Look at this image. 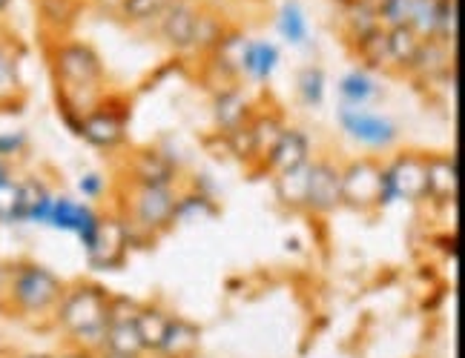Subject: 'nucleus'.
<instances>
[{
  "instance_id": "20",
  "label": "nucleus",
  "mask_w": 465,
  "mask_h": 358,
  "mask_svg": "<svg viewBox=\"0 0 465 358\" xmlns=\"http://www.w3.org/2000/svg\"><path fill=\"white\" fill-rule=\"evenodd\" d=\"M284 132V123L279 121V115H259L247 121V158H264L273 150V143L279 140V135Z\"/></svg>"
},
{
  "instance_id": "10",
  "label": "nucleus",
  "mask_w": 465,
  "mask_h": 358,
  "mask_svg": "<svg viewBox=\"0 0 465 358\" xmlns=\"http://www.w3.org/2000/svg\"><path fill=\"white\" fill-rule=\"evenodd\" d=\"M75 132L98 150H115L127 135V115H124V110H115V106H106L101 101L93 112L78 121Z\"/></svg>"
},
{
  "instance_id": "24",
  "label": "nucleus",
  "mask_w": 465,
  "mask_h": 358,
  "mask_svg": "<svg viewBox=\"0 0 465 358\" xmlns=\"http://www.w3.org/2000/svg\"><path fill=\"white\" fill-rule=\"evenodd\" d=\"M95 353H110V355H147L144 347H141V338L135 330V321H127V324H106L101 344Z\"/></svg>"
},
{
  "instance_id": "26",
  "label": "nucleus",
  "mask_w": 465,
  "mask_h": 358,
  "mask_svg": "<svg viewBox=\"0 0 465 358\" xmlns=\"http://www.w3.org/2000/svg\"><path fill=\"white\" fill-rule=\"evenodd\" d=\"M356 52L368 63V69H393L391 63V49H388V32L377 26L373 32L356 38Z\"/></svg>"
},
{
  "instance_id": "28",
  "label": "nucleus",
  "mask_w": 465,
  "mask_h": 358,
  "mask_svg": "<svg viewBox=\"0 0 465 358\" xmlns=\"http://www.w3.org/2000/svg\"><path fill=\"white\" fill-rule=\"evenodd\" d=\"M296 89H299L302 103H305L308 110H319V106L325 103V89H328L325 72H322L319 66H305L299 72Z\"/></svg>"
},
{
  "instance_id": "32",
  "label": "nucleus",
  "mask_w": 465,
  "mask_h": 358,
  "mask_svg": "<svg viewBox=\"0 0 465 358\" xmlns=\"http://www.w3.org/2000/svg\"><path fill=\"white\" fill-rule=\"evenodd\" d=\"M213 212H216V207H213V201L207 198V195L190 192V195H178L175 198L173 221H187V218H193V215H213Z\"/></svg>"
},
{
  "instance_id": "29",
  "label": "nucleus",
  "mask_w": 465,
  "mask_h": 358,
  "mask_svg": "<svg viewBox=\"0 0 465 358\" xmlns=\"http://www.w3.org/2000/svg\"><path fill=\"white\" fill-rule=\"evenodd\" d=\"M216 115L224 132L239 130L242 123H247V103L239 92H222L216 101Z\"/></svg>"
},
{
  "instance_id": "2",
  "label": "nucleus",
  "mask_w": 465,
  "mask_h": 358,
  "mask_svg": "<svg viewBox=\"0 0 465 358\" xmlns=\"http://www.w3.org/2000/svg\"><path fill=\"white\" fill-rule=\"evenodd\" d=\"M66 284L38 261L12 264L0 278V304L17 318H46L55 313Z\"/></svg>"
},
{
  "instance_id": "22",
  "label": "nucleus",
  "mask_w": 465,
  "mask_h": 358,
  "mask_svg": "<svg viewBox=\"0 0 465 358\" xmlns=\"http://www.w3.org/2000/svg\"><path fill=\"white\" fill-rule=\"evenodd\" d=\"M380 95H382V86L365 69H353L339 81V98H342V103H348V106H368Z\"/></svg>"
},
{
  "instance_id": "33",
  "label": "nucleus",
  "mask_w": 465,
  "mask_h": 358,
  "mask_svg": "<svg viewBox=\"0 0 465 358\" xmlns=\"http://www.w3.org/2000/svg\"><path fill=\"white\" fill-rule=\"evenodd\" d=\"M173 0H124V15L130 21L141 24V21H153V17H161L170 9Z\"/></svg>"
},
{
  "instance_id": "37",
  "label": "nucleus",
  "mask_w": 465,
  "mask_h": 358,
  "mask_svg": "<svg viewBox=\"0 0 465 358\" xmlns=\"http://www.w3.org/2000/svg\"><path fill=\"white\" fill-rule=\"evenodd\" d=\"M26 132H0V160H9L26 150Z\"/></svg>"
},
{
  "instance_id": "7",
  "label": "nucleus",
  "mask_w": 465,
  "mask_h": 358,
  "mask_svg": "<svg viewBox=\"0 0 465 358\" xmlns=\"http://www.w3.org/2000/svg\"><path fill=\"white\" fill-rule=\"evenodd\" d=\"M382 164L373 158H356L342 169V204L351 209H380Z\"/></svg>"
},
{
  "instance_id": "23",
  "label": "nucleus",
  "mask_w": 465,
  "mask_h": 358,
  "mask_svg": "<svg viewBox=\"0 0 465 358\" xmlns=\"http://www.w3.org/2000/svg\"><path fill=\"white\" fill-rule=\"evenodd\" d=\"M388 32V49H391V63L393 69H414L417 63V55L422 49V38L411 29V26H393V29H385Z\"/></svg>"
},
{
  "instance_id": "34",
  "label": "nucleus",
  "mask_w": 465,
  "mask_h": 358,
  "mask_svg": "<svg viewBox=\"0 0 465 358\" xmlns=\"http://www.w3.org/2000/svg\"><path fill=\"white\" fill-rule=\"evenodd\" d=\"M141 310V301L127 298V295H110V304H106V324H127V321H135Z\"/></svg>"
},
{
  "instance_id": "27",
  "label": "nucleus",
  "mask_w": 465,
  "mask_h": 358,
  "mask_svg": "<svg viewBox=\"0 0 465 358\" xmlns=\"http://www.w3.org/2000/svg\"><path fill=\"white\" fill-rule=\"evenodd\" d=\"M279 34L291 46H302L308 44V17L302 12V6L296 0H288L279 12Z\"/></svg>"
},
{
  "instance_id": "14",
  "label": "nucleus",
  "mask_w": 465,
  "mask_h": 358,
  "mask_svg": "<svg viewBox=\"0 0 465 358\" xmlns=\"http://www.w3.org/2000/svg\"><path fill=\"white\" fill-rule=\"evenodd\" d=\"M311 160V140L308 135L302 130H288L284 127V132L279 135V140L273 143V150L267 152L264 158V169L267 172H288L293 167H302Z\"/></svg>"
},
{
  "instance_id": "31",
  "label": "nucleus",
  "mask_w": 465,
  "mask_h": 358,
  "mask_svg": "<svg viewBox=\"0 0 465 358\" xmlns=\"http://www.w3.org/2000/svg\"><path fill=\"white\" fill-rule=\"evenodd\" d=\"M351 15H348V24H351V34L353 38H362V34L373 32L380 26V17L377 9H373L368 0H351Z\"/></svg>"
},
{
  "instance_id": "3",
  "label": "nucleus",
  "mask_w": 465,
  "mask_h": 358,
  "mask_svg": "<svg viewBox=\"0 0 465 358\" xmlns=\"http://www.w3.org/2000/svg\"><path fill=\"white\" fill-rule=\"evenodd\" d=\"M106 304H110V293L101 284L78 281L64 290L55 313H52V321H55L73 347L95 353L106 330Z\"/></svg>"
},
{
  "instance_id": "45",
  "label": "nucleus",
  "mask_w": 465,
  "mask_h": 358,
  "mask_svg": "<svg viewBox=\"0 0 465 358\" xmlns=\"http://www.w3.org/2000/svg\"><path fill=\"white\" fill-rule=\"evenodd\" d=\"M0 278H4V273H0Z\"/></svg>"
},
{
  "instance_id": "21",
  "label": "nucleus",
  "mask_w": 465,
  "mask_h": 358,
  "mask_svg": "<svg viewBox=\"0 0 465 358\" xmlns=\"http://www.w3.org/2000/svg\"><path fill=\"white\" fill-rule=\"evenodd\" d=\"M308 172H311V160L302 167H293L288 172L273 175V189L276 198L291 207V209H305V195H308Z\"/></svg>"
},
{
  "instance_id": "25",
  "label": "nucleus",
  "mask_w": 465,
  "mask_h": 358,
  "mask_svg": "<svg viewBox=\"0 0 465 358\" xmlns=\"http://www.w3.org/2000/svg\"><path fill=\"white\" fill-rule=\"evenodd\" d=\"M449 46L451 44H442L437 38L422 41L417 63H414V69H411V72H420L422 78H437V75H442V72H449V66H451V52H449Z\"/></svg>"
},
{
  "instance_id": "18",
  "label": "nucleus",
  "mask_w": 465,
  "mask_h": 358,
  "mask_svg": "<svg viewBox=\"0 0 465 358\" xmlns=\"http://www.w3.org/2000/svg\"><path fill=\"white\" fill-rule=\"evenodd\" d=\"M24 101L21 66L9 34H0V106H15Z\"/></svg>"
},
{
  "instance_id": "42",
  "label": "nucleus",
  "mask_w": 465,
  "mask_h": 358,
  "mask_svg": "<svg viewBox=\"0 0 465 358\" xmlns=\"http://www.w3.org/2000/svg\"><path fill=\"white\" fill-rule=\"evenodd\" d=\"M95 358H144V355H110V353H95Z\"/></svg>"
},
{
  "instance_id": "11",
  "label": "nucleus",
  "mask_w": 465,
  "mask_h": 358,
  "mask_svg": "<svg viewBox=\"0 0 465 358\" xmlns=\"http://www.w3.org/2000/svg\"><path fill=\"white\" fill-rule=\"evenodd\" d=\"M127 247H130L127 224H124V218L113 215V218H101L98 236L89 244L86 258L95 270H115V266H121L124 256H127Z\"/></svg>"
},
{
  "instance_id": "44",
  "label": "nucleus",
  "mask_w": 465,
  "mask_h": 358,
  "mask_svg": "<svg viewBox=\"0 0 465 358\" xmlns=\"http://www.w3.org/2000/svg\"><path fill=\"white\" fill-rule=\"evenodd\" d=\"M339 4H351V0H339Z\"/></svg>"
},
{
  "instance_id": "1",
  "label": "nucleus",
  "mask_w": 465,
  "mask_h": 358,
  "mask_svg": "<svg viewBox=\"0 0 465 358\" xmlns=\"http://www.w3.org/2000/svg\"><path fill=\"white\" fill-rule=\"evenodd\" d=\"M52 75L58 89V110L73 130L104 101V66L86 44H58L52 49Z\"/></svg>"
},
{
  "instance_id": "16",
  "label": "nucleus",
  "mask_w": 465,
  "mask_h": 358,
  "mask_svg": "<svg viewBox=\"0 0 465 358\" xmlns=\"http://www.w3.org/2000/svg\"><path fill=\"white\" fill-rule=\"evenodd\" d=\"M279 61H282V55H279L276 44H271V41H244L239 72H244V75L253 78L256 83H267L273 78Z\"/></svg>"
},
{
  "instance_id": "39",
  "label": "nucleus",
  "mask_w": 465,
  "mask_h": 358,
  "mask_svg": "<svg viewBox=\"0 0 465 358\" xmlns=\"http://www.w3.org/2000/svg\"><path fill=\"white\" fill-rule=\"evenodd\" d=\"M55 358H95V353L93 350H81V347H69V350L58 353Z\"/></svg>"
},
{
  "instance_id": "17",
  "label": "nucleus",
  "mask_w": 465,
  "mask_h": 358,
  "mask_svg": "<svg viewBox=\"0 0 465 358\" xmlns=\"http://www.w3.org/2000/svg\"><path fill=\"white\" fill-rule=\"evenodd\" d=\"M202 344V330L193 324V321L182 318V315H173L170 318V327L164 335V344L158 347V358H193L195 350Z\"/></svg>"
},
{
  "instance_id": "19",
  "label": "nucleus",
  "mask_w": 465,
  "mask_h": 358,
  "mask_svg": "<svg viewBox=\"0 0 465 358\" xmlns=\"http://www.w3.org/2000/svg\"><path fill=\"white\" fill-rule=\"evenodd\" d=\"M170 318L173 315L164 313L161 307H153V304H141V310L135 315V330H138V338H141V347H144V353L155 355L158 347L164 344Z\"/></svg>"
},
{
  "instance_id": "8",
  "label": "nucleus",
  "mask_w": 465,
  "mask_h": 358,
  "mask_svg": "<svg viewBox=\"0 0 465 358\" xmlns=\"http://www.w3.org/2000/svg\"><path fill=\"white\" fill-rule=\"evenodd\" d=\"M101 218H104V215L95 212L86 201H75V198H69V195H55L44 227L73 232V236H78L81 247L89 249V244H93L95 236H98Z\"/></svg>"
},
{
  "instance_id": "13",
  "label": "nucleus",
  "mask_w": 465,
  "mask_h": 358,
  "mask_svg": "<svg viewBox=\"0 0 465 358\" xmlns=\"http://www.w3.org/2000/svg\"><path fill=\"white\" fill-rule=\"evenodd\" d=\"M199 9L190 0H173L170 9L161 15V34L173 49H193L195 26H199Z\"/></svg>"
},
{
  "instance_id": "6",
  "label": "nucleus",
  "mask_w": 465,
  "mask_h": 358,
  "mask_svg": "<svg viewBox=\"0 0 465 358\" xmlns=\"http://www.w3.org/2000/svg\"><path fill=\"white\" fill-rule=\"evenodd\" d=\"M133 209H130V221L127 224V232L133 229H144L150 236L155 232H164L170 229L175 221V198L178 195L173 192V187H135L133 184Z\"/></svg>"
},
{
  "instance_id": "30",
  "label": "nucleus",
  "mask_w": 465,
  "mask_h": 358,
  "mask_svg": "<svg viewBox=\"0 0 465 358\" xmlns=\"http://www.w3.org/2000/svg\"><path fill=\"white\" fill-rule=\"evenodd\" d=\"M422 41L434 38L437 32V0H411V12H408V24Z\"/></svg>"
},
{
  "instance_id": "35",
  "label": "nucleus",
  "mask_w": 465,
  "mask_h": 358,
  "mask_svg": "<svg viewBox=\"0 0 465 358\" xmlns=\"http://www.w3.org/2000/svg\"><path fill=\"white\" fill-rule=\"evenodd\" d=\"M408 12H411V0H382L377 6V17L382 29L393 26H405L408 24Z\"/></svg>"
},
{
  "instance_id": "36",
  "label": "nucleus",
  "mask_w": 465,
  "mask_h": 358,
  "mask_svg": "<svg viewBox=\"0 0 465 358\" xmlns=\"http://www.w3.org/2000/svg\"><path fill=\"white\" fill-rule=\"evenodd\" d=\"M17 195H21V184L15 178L0 187V224H17Z\"/></svg>"
},
{
  "instance_id": "4",
  "label": "nucleus",
  "mask_w": 465,
  "mask_h": 358,
  "mask_svg": "<svg viewBox=\"0 0 465 358\" xmlns=\"http://www.w3.org/2000/svg\"><path fill=\"white\" fill-rule=\"evenodd\" d=\"M397 201H425V155L402 152L388 167H382L380 207H391Z\"/></svg>"
},
{
  "instance_id": "43",
  "label": "nucleus",
  "mask_w": 465,
  "mask_h": 358,
  "mask_svg": "<svg viewBox=\"0 0 465 358\" xmlns=\"http://www.w3.org/2000/svg\"><path fill=\"white\" fill-rule=\"evenodd\" d=\"M9 4H12V0H0V15H4V12L9 9Z\"/></svg>"
},
{
  "instance_id": "40",
  "label": "nucleus",
  "mask_w": 465,
  "mask_h": 358,
  "mask_svg": "<svg viewBox=\"0 0 465 358\" xmlns=\"http://www.w3.org/2000/svg\"><path fill=\"white\" fill-rule=\"evenodd\" d=\"M12 181V164L9 160H0V187Z\"/></svg>"
},
{
  "instance_id": "5",
  "label": "nucleus",
  "mask_w": 465,
  "mask_h": 358,
  "mask_svg": "<svg viewBox=\"0 0 465 358\" xmlns=\"http://www.w3.org/2000/svg\"><path fill=\"white\" fill-rule=\"evenodd\" d=\"M339 127L348 138H353L356 143H362L368 150H388L400 140V127L397 121H391L388 115H380L368 110V106H348L339 103L336 110Z\"/></svg>"
},
{
  "instance_id": "15",
  "label": "nucleus",
  "mask_w": 465,
  "mask_h": 358,
  "mask_svg": "<svg viewBox=\"0 0 465 358\" xmlns=\"http://www.w3.org/2000/svg\"><path fill=\"white\" fill-rule=\"evenodd\" d=\"M175 164L158 150L138 152L133 160V184L135 187H173Z\"/></svg>"
},
{
  "instance_id": "41",
  "label": "nucleus",
  "mask_w": 465,
  "mask_h": 358,
  "mask_svg": "<svg viewBox=\"0 0 465 358\" xmlns=\"http://www.w3.org/2000/svg\"><path fill=\"white\" fill-rule=\"evenodd\" d=\"M17 358H55V353H41V350H35V353H21Z\"/></svg>"
},
{
  "instance_id": "9",
  "label": "nucleus",
  "mask_w": 465,
  "mask_h": 358,
  "mask_svg": "<svg viewBox=\"0 0 465 358\" xmlns=\"http://www.w3.org/2000/svg\"><path fill=\"white\" fill-rule=\"evenodd\" d=\"M336 207H342V169L328 158H316L311 160V172H308L305 209L325 215L333 212Z\"/></svg>"
},
{
  "instance_id": "38",
  "label": "nucleus",
  "mask_w": 465,
  "mask_h": 358,
  "mask_svg": "<svg viewBox=\"0 0 465 358\" xmlns=\"http://www.w3.org/2000/svg\"><path fill=\"white\" fill-rule=\"evenodd\" d=\"M104 189H106V184H104V175L101 172H86V175L78 178V192L84 195L86 201L101 198Z\"/></svg>"
},
{
  "instance_id": "12",
  "label": "nucleus",
  "mask_w": 465,
  "mask_h": 358,
  "mask_svg": "<svg viewBox=\"0 0 465 358\" xmlns=\"http://www.w3.org/2000/svg\"><path fill=\"white\" fill-rule=\"evenodd\" d=\"M460 189L454 155H425V198L437 204H454Z\"/></svg>"
}]
</instances>
